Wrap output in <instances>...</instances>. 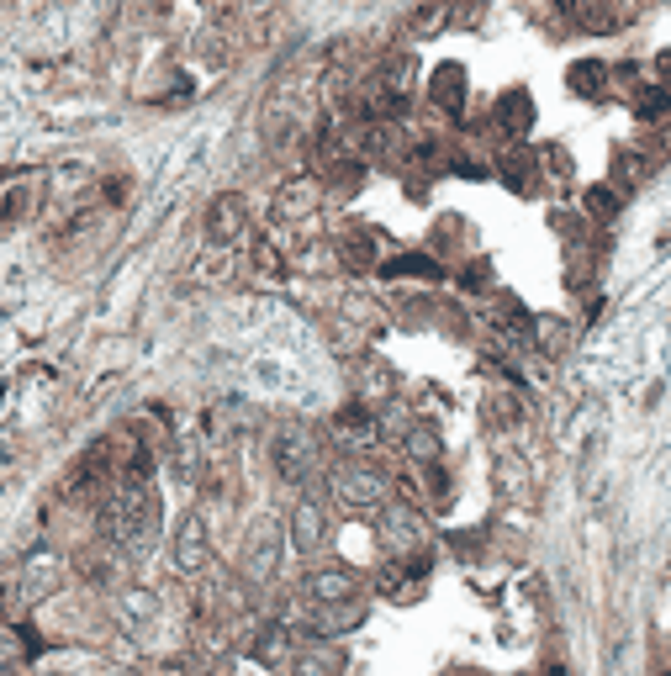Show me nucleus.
<instances>
[{"mask_svg":"<svg viewBox=\"0 0 671 676\" xmlns=\"http://www.w3.org/2000/svg\"><path fill=\"white\" fill-rule=\"evenodd\" d=\"M339 497H344L349 507H376V502H381V481L370 476V471H354V476L339 481Z\"/></svg>","mask_w":671,"mask_h":676,"instance_id":"nucleus-1","label":"nucleus"},{"mask_svg":"<svg viewBox=\"0 0 671 676\" xmlns=\"http://www.w3.org/2000/svg\"><path fill=\"white\" fill-rule=\"evenodd\" d=\"M434 101H439L444 111H455V106L465 101V69H460V64H444V69H439V85H434Z\"/></svg>","mask_w":671,"mask_h":676,"instance_id":"nucleus-2","label":"nucleus"},{"mask_svg":"<svg viewBox=\"0 0 671 676\" xmlns=\"http://www.w3.org/2000/svg\"><path fill=\"white\" fill-rule=\"evenodd\" d=\"M386 275H423V280H434L439 265H434V259H423V254H402V259H391V265H386Z\"/></svg>","mask_w":671,"mask_h":676,"instance_id":"nucleus-3","label":"nucleus"},{"mask_svg":"<svg viewBox=\"0 0 671 676\" xmlns=\"http://www.w3.org/2000/svg\"><path fill=\"white\" fill-rule=\"evenodd\" d=\"M603 74H608L603 64H576L571 69V85L582 90V96H603Z\"/></svg>","mask_w":671,"mask_h":676,"instance_id":"nucleus-4","label":"nucleus"},{"mask_svg":"<svg viewBox=\"0 0 671 676\" xmlns=\"http://www.w3.org/2000/svg\"><path fill=\"white\" fill-rule=\"evenodd\" d=\"M497 111L508 117V127H513V133H524V127H529V96H524V90H513V96L502 101Z\"/></svg>","mask_w":671,"mask_h":676,"instance_id":"nucleus-5","label":"nucleus"},{"mask_svg":"<svg viewBox=\"0 0 671 676\" xmlns=\"http://www.w3.org/2000/svg\"><path fill=\"white\" fill-rule=\"evenodd\" d=\"M587 212H592V217H613V196H608V191H592V196H587Z\"/></svg>","mask_w":671,"mask_h":676,"instance_id":"nucleus-6","label":"nucleus"}]
</instances>
